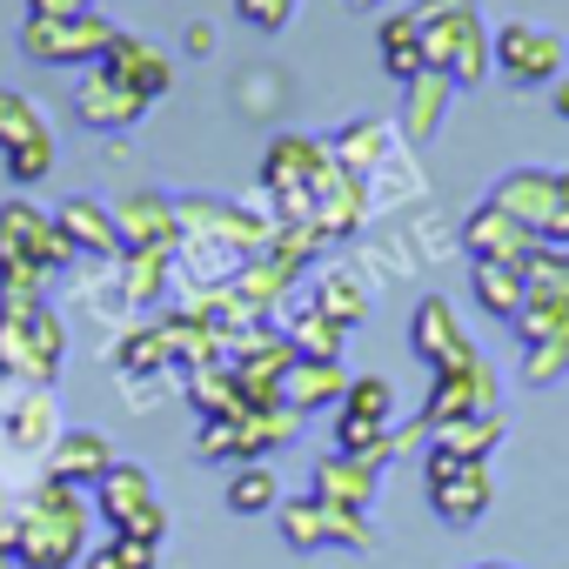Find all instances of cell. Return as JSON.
Masks as SVG:
<instances>
[{
  "label": "cell",
  "instance_id": "4316f807",
  "mask_svg": "<svg viewBox=\"0 0 569 569\" xmlns=\"http://www.w3.org/2000/svg\"><path fill=\"white\" fill-rule=\"evenodd\" d=\"M469 296L482 316L496 322H516L522 302H529V281H522V261H469Z\"/></svg>",
  "mask_w": 569,
  "mask_h": 569
},
{
  "label": "cell",
  "instance_id": "d6986e66",
  "mask_svg": "<svg viewBox=\"0 0 569 569\" xmlns=\"http://www.w3.org/2000/svg\"><path fill=\"white\" fill-rule=\"evenodd\" d=\"M54 221H61L74 261H121V228H114V208H108V201L74 194V201L54 208Z\"/></svg>",
  "mask_w": 569,
  "mask_h": 569
},
{
  "label": "cell",
  "instance_id": "8d00e7d4",
  "mask_svg": "<svg viewBox=\"0 0 569 569\" xmlns=\"http://www.w3.org/2000/svg\"><path fill=\"white\" fill-rule=\"evenodd\" d=\"M522 281H529V296H562L569 302V248H536L522 261Z\"/></svg>",
  "mask_w": 569,
  "mask_h": 569
},
{
  "label": "cell",
  "instance_id": "d6a6232c",
  "mask_svg": "<svg viewBox=\"0 0 569 569\" xmlns=\"http://www.w3.org/2000/svg\"><path fill=\"white\" fill-rule=\"evenodd\" d=\"M161 369H174L161 322H141V329H128V336L114 342V376H121V382H134V376H161Z\"/></svg>",
  "mask_w": 569,
  "mask_h": 569
},
{
  "label": "cell",
  "instance_id": "1f68e13d",
  "mask_svg": "<svg viewBox=\"0 0 569 569\" xmlns=\"http://www.w3.org/2000/svg\"><path fill=\"white\" fill-rule=\"evenodd\" d=\"M221 502H228L234 516H268V509H281V476H274V462H234Z\"/></svg>",
  "mask_w": 569,
  "mask_h": 569
},
{
  "label": "cell",
  "instance_id": "44dd1931",
  "mask_svg": "<svg viewBox=\"0 0 569 569\" xmlns=\"http://www.w3.org/2000/svg\"><path fill=\"white\" fill-rule=\"evenodd\" d=\"M309 496H322V502H336V509L369 516V509H376V496H382V469H376V462H362V456H322V462H316Z\"/></svg>",
  "mask_w": 569,
  "mask_h": 569
},
{
  "label": "cell",
  "instance_id": "836d02e7",
  "mask_svg": "<svg viewBox=\"0 0 569 569\" xmlns=\"http://www.w3.org/2000/svg\"><path fill=\"white\" fill-rule=\"evenodd\" d=\"M509 329H516L522 349H536V342H569V302H562V296H529Z\"/></svg>",
  "mask_w": 569,
  "mask_h": 569
},
{
  "label": "cell",
  "instance_id": "d590c367",
  "mask_svg": "<svg viewBox=\"0 0 569 569\" xmlns=\"http://www.w3.org/2000/svg\"><path fill=\"white\" fill-rule=\"evenodd\" d=\"M161 562V542H134V536H108L81 556V569H154Z\"/></svg>",
  "mask_w": 569,
  "mask_h": 569
},
{
  "label": "cell",
  "instance_id": "f546056e",
  "mask_svg": "<svg viewBox=\"0 0 569 569\" xmlns=\"http://www.w3.org/2000/svg\"><path fill=\"white\" fill-rule=\"evenodd\" d=\"M502 442H509V422H502V409H496V416H462V422H442V429H429V449H449V456H462V462H489Z\"/></svg>",
  "mask_w": 569,
  "mask_h": 569
},
{
  "label": "cell",
  "instance_id": "ee69618b",
  "mask_svg": "<svg viewBox=\"0 0 569 569\" xmlns=\"http://www.w3.org/2000/svg\"><path fill=\"white\" fill-rule=\"evenodd\" d=\"M94 0H28V14H81Z\"/></svg>",
  "mask_w": 569,
  "mask_h": 569
},
{
  "label": "cell",
  "instance_id": "7402d4cb",
  "mask_svg": "<svg viewBox=\"0 0 569 569\" xmlns=\"http://www.w3.org/2000/svg\"><path fill=\"white\" fill-rule=\"evenodd\" d=\"M449 101H456V81L449 74H436V68H422L409 88H402V141L409 148H429L436 134H442V121H449Z\"/></svg>",
  "mask_w": 569,
  "mask_h": 569
},
{
  "label": "cell",
  "instance_id": "f6af8a7d",
  "mask_svg": "<svg viewBox=\"0 0 569 569\" xmlns=\"http://www.w3.org/2000/svg\"><path fill=\"white\" fill-rule=\"evenodd\" d=\"M556 114L569 121V81H556Z\"/></svg>",
  "mask_w": 569,
  "mask_h": 569
},
{
  "label": "cell",
  "instance_id": "2e32d148",
  "mask_svg": "<svg viewBox=\"0 0 569 569\" xmlns=\"http://www.w3.org/2000/svg\"><path fill=\"white\" fill-rule=\"evenodd\" d=\"M456 241H462V254H469V261H529V254L542 248V241H536L522 221H509L496 201H476V208L462 214Z\"/></svg>",
  "mask_w": 569,
  "mask_h": 569
},
{
  "label": "cell",
  "instance_id": "9a60e30c",
  "mask_svg": "<svg viewBox=\"0 0 569 569\" xmlns=\"http://www.w3.org/2000/svg\"><path fill=\"white\" fill-rule=\"evenodd\" d=\"M148 114H154V108H148L134 88H121L108 68H88L81 88H74V121L94 128V134H128V128H141Z\"/></svg>",
  "mask_w": 569,
  "mask_h": 569
},
{
  "label": "cell",
  "instance_id": "7dc6e473",
  "mask_svg": "<svg viewBox=\"0 0 569 569\" xmlns=\"http://www.w3.org/2000/svg\"><path fill=\"white\" fill-rule=\"evenodd\" d=\"M476 569H509V562H476Z\"/></svg>",
  "mask_w": 569,
  "mask_h": 569
},
{
  "label": "cell",
  "instance_id": "6da1fadb",
  "mask_svg": "<svg viewBox=\"0 0 569 569\" xmlns=\"http://www.w3.org/2000/svg\"><path fill=\"white\" fill-rule=\"evenodd\" d=\"M174 268L188 281V296H208V289H228V281L274 241V214H254L241 201H208V194H188L174 201Z\"/></svg>",
  "mask_w": 569,
  "mask_h": 569
},
{
  "label": "cell",
  "instance_id": "d4e9b609",
  "mask_svg": "<svg viewBox=\"0 0 569 569\" xmlns=\"http://www.w3.org/2000/svg\"><path fill=\"white\" fill-rule=\"evenodd\" d=\"M342 389H349V369H342V362H309V356H296L289 376H281V409H296V416L342 409Z\"/></svg>",
  "mask_w": 569,
  "mask_h": 569
},
{
  "label": "cell",
  "instance_id": "f1b7e54d",
  "mask_svg": "<svg viewBox=\"0 0 569 569\" xmlns=\"http://www.w3.org/2000/svg\"><path fill=\"white\" fill-rule=\"evenodd\" d=\"M114 268H121L128 309H154V302L168 296V281H174V254H168V248H128Z\"/></svg>",
  "mask_w": 569,
  "mask_h": 569
},
{
  "label": "cell",
  "instance_id": "484cf974",
  "mask_svg": "<svg viewBox=\"0 0 569 569\" xmlns=\"http://www.w3.org/2000/svg\"><path fill=\"white\" fill-rule=\"evenodd\" d=\"M54 422H61L54 396H48V389H28L8 416H0V442H8L14 456H48V449H54V436H61Z\"/></svg>",
  "mask_w": 569,
  "mask_h": 569
},
{
  "label": "cell",
  "instance_id": "ffe728a7",
  "mask_svg": "<svg viewBox=\"0 0 569 569\" xmlns=\"http://www.w3.org/2000/svg\"><path fill=\"white\" fill-rule=\"evenodd\" d=\"M101 68H108V74H114L121 88H134V94H141L148 108H154V101H161V94L174 88V68H168V54H161L154 41L128 34V28L114 34V48H108V61H101Z\"/></svg>",
  "mask_w": 569,
  "mask_h": 569
},
{
  "label": "cell",
  "instance_id": "ab89813d",
  "mask_svg": "<svg viewBox=\"0 0 569 569\" xmlns=\"http://www.w3.org/2000/svg\"><path fill=\"white\" fill-rule=\"evenodd\" d=\"M234 14L254 28V34H281L296 21V0H234Z\"/></svg>",
  "mask_w": 569,
  "mask_h": 569
},
{
  "label": "cell",
  "instance_id": "5bb4252c",
  "mask_svg": "<svg viewBox=\"0 0 569 569\" xmlns=\"http://www.w3.org/2000/svg\"><path fill=\"white\" fill-rule=\"evenodd\" d=\"M302 296L329 316V322H342L349 336L369 322V309H376V281H369V268L362 261H322L309 281H302Z\"/></svg>",
  "mask_w": 569,
  "mask_h": 569
},
{
  "label": "cell",
  "instance_id": "8fae6325",
  "mask_svg": "<svg viewBox=\"0 0 569 569\" xmlns=\"http://www.w3.org/2000/svg\"><path fill=\"white\" fill-rule=\"evenodd\" d=\"M496 74L509 81V88H556L562 81V61H569V48H562V34L556 28H542V21H502L496 28Z\"/></svg>",
  "mask_w": 569,
  "mask_h": 569
},
{
  "label": "cell",
  "instance_id": "83f0119b",
  "mask_svg": "<svg viewBox=\"0 0 569 569\" xmlns=\"http://www.w3.org/2000/svg\"><path fill=\"white\" fill-rule=\"evenodd\" d=\"M376 68H382L396 88H409V81L429 68V54H422V28H416V8H402V14H389V21L376 28Z\"/></svg>",
  "mask_w": 569,
  "mask_h": 569
},
{
  "label": "cell",
  "instance_id": "f35d334b",
  "mask_svg": "<svg viewBox=\"0 0 569 569\" xmlns=\"http://www.w3.org/2000/svg\"><path fill=\"white\" fill-rule=\"evenodd\" d=\"M562 369H569V342H536V349H522V382H529V389L562 382Z\"/></svg>",
  "mask_w": 569,
  "mask_h": 569
},
{
  "label": "cell",
  "instance_id": "30bf717a",
  "mask_svg": "<svg viewBox=\"0 0 569 569\" xmlns=\"http://www.w3.org/2000/svg\"><path fill=\"white\" fill-rule=\"evenodd\" d=\"M329 161V141L322 134H274L268 154H261V188L274 201V221H309V188Z\"/></svg>",
  "mask_w": 569,
  "mask_h": 569
},
{
  "label": "cell",
  "instance_id": "52a82bcc",
  "mask_svg": "<svg viewBox=\"0 0 569 569\" xmlns=\"http://www.w3.org/2000/svg\"><path fill=\"white\" fill-rule=\"evenodd\" d=\"M94 516L108 522V536H134V542H168V502L154 489V476L141 462H114L94 482Z\"/></svg>",
  "mask_w": 569,
  "mask_h": 569
},
{
  "label": "cell",
  "instance_id": "e575fe53",
  "mask_svg": "<svg viewBox=\"0 0 569 569\" xmlns=\"http://www.w3.org/2000/svg\"><path fill=\"white\" fill-rule=\"evenodd\" d=\"M336 416H356V422H396V382H389V376H349Z\"/></svg>",
  "mask_w": 569,
  "mask_h": 569
},
{
  "label": "cell",
  "instance_id": "7c38bea8",
  "mask_svg": "<svg viewBox=\"0 0 569 569\" xmlns=\"http://www.w3.org/2000/svg\"><path fill=\"white\" fill-rule=\"evenodd\" d=\"M496 409H502V382H496L489 356H476V362H462V369H436V376H429V396H422V409H416V429L429 436V429H442V422L496 416Z\"/></svg>",
  "mask_w": 569,
  "mask_h": 569
},
{
  "label": "cell",
  "instance_id": "3957f363",
  "mask_svg": "<svg viewBox=\"0 0 569 569\" xmlns=\"http://www.w3.org/2000/svg\"><path fill=\"white\" fill-rule=\"evenodd\" d=\"M74 261L61 221L14 194V201H0V296H48V281Z\"/></svg>",
  "mask_w": 569,
  "mask_h": 569
},
{
  "label": "cell",
  "instance_id": "cb8c5ba5",
  "mask_svg": "<svg viewBox=\"0 0 569 569\" xmlns=\"http://www.w3.org/2000/svg\"><path fill=\"white\" fill-rule=\"evenodd\" d=\"M114 228H121V254L128 248H168L174 254V201L168 194H154V188H141V194H128L121 208H114Z\"/></svg>",
  "mask_w": 569,
  "mask_h": 569
},
{
  "label": "cell",
  "instance_id": "9c48e42d",
  "mask_svg": "<svg viewBox=\"0 0 569 569\" xmlns=\"http://www.w3.org/2000/svg\"><path fill=\"white\" fill-rule=\"evenodd\" d=\"M422 489H429V509L449 522V529H476L496 502V469L489 462H462L449 449H422Z\"/></svg>",
  "mask_w": 569,
  "mask_h": 569
},
{
  "label": "cell",
  "instance_id": "8992f818",
  "mask_svg": "<svg viewBox=\"0 0 569 569\" xmlns=\"http://www.w3.org/2000/svg\"><path fill=\"white\" fill-rule=\"evenodd\" d=\"M114 21L101 8H81V14H28L14 48L34 61V68H101L108 48H114Z\"/></svg>",
  "mask_w": 569,
  "mask_h": 569
},
{
  "label": "cell",
  "instance_id": "c3c4849f",
  "mask_svg": "<svg viewBox=\"0 0 569 569\" xmlns=\"http://www.w3.org/2000/svg\"><path fill=\"white\" fill-rule=\"evenodd\" d=\"M0 569H8V549H0Z\"/></svg>",
  "mask_w": 569,
  "mask_h": 569
},
{
  "label": "cell",
  "instance_id": "4fadbf2b",
  "mask_svg": "<svg viewBox=\"0 0 569 569\" xmlns=\"http://www.w3.org/2000/svg\"><path fill=\"white\" fill-rule=\"evenodd\" d=\"M409 349L422 356L429 376H436V369H462V362L482 356L476 336L462 329V316H456L449 296H422V302H416V316H409Z\"/></svg>",
  "mask_w": 569,
  "mask_h": 569
},
{
  "label": "cell",
  "instance_id": "bcb514c9",
  "mask_svg": "<svg viewBox=\"0 0 569 569\" xmlns=\"http://www.w3.org/2000/svg\"><path fill=\"white\" fill-rule=\"evenodd\" d=\"M349 8H382V0H349Z\"/></svg>",
  "mask_w": 569,
  "mask_h": 569
},
{
  "label": "cell",
  "instance_id": "b9f144b4",
  "mask_svg": "<svg viewBox=\"0 0 569 569\" xmlns=\"http://www.w3.org/2000/svg\"><path fill=\"white\" fill-rule=\"evenodd\" d=\"M542 248H569V168H556V201L542 221Z\"/></svg>",
  "mask_w": 569,
  "mask_h": 569
},
{
  "label": "cell",
  "instance_id": "e0dca14e",
  "mask_svg": "<svg viewBox=\"0 0 569 569\" xmlns=\"http://www.w3.org/2000/svg\"><path fill=\"white\" fill-rule=\"evenodd\" d=\"M329 154H336L349 174L376 181L389 161H402V154H409V141H402V128H396V121H369V114H362V121H349V128H336V134H329Z\"/></svg>",
  "mask_w": 569,
  "mask_h": 569
},
{
  "label": "cell",
  "instance_id": "603a6c76",
  "mask_svg": "<svg viewBox=\"0 0 569 569\" xmlns=\"http://www.w3.org/2000/svg\"><path fill=\"white\" fill-rule=\"evenodd\" d=\"M482 201H496L509 221H522L542 241V221H549V201H556V168H509Z\"/></svg>",
  "mask_w": 569,
  "mask_h": 569
},
{
  "label": "cell",
  "instance_id": "74e56055",
  "mask_svg": "<svg viewBox=\"0 0 569 569\" xmlns=\"http://www.w3.org/2000/svg\"><path fill=\"white\" fill-rule=\"evenodd\" d=\"M54 141H34V148H14V154H0V168H8V181L14 188H34V181H48L54 174Z\"/></svg>",
  "mask_w": 569,
  "mask_h": 569
},
{
  "label": "cell",
  "instance_id": "60d3db41",
  "mask_svg": "<svg viewBox=\"0 0 569 569\" xmlns=\"http://www.w3.org/2000/svg\"><path fill=\"white\" fill-rule=\"evenodd\" d=\"M194 456H201V462H214V456H234V462H241V429H234V416L201 422V429H194Z\"/></svg>",
  "mask_w": 569,
  "mask_h": 569
},
{
  "label": "cell",
  "instance_id": "7bdbcfd3",
  "mask_svg": "<svg viewBox=\"0 0 569 569\" xmlns=\"http://www.w3.org/2000/svg\"><path fill=\"white\" fill-rule=\"evenodd\" d=\"M181 41H188V54H214V48H221L208 21H188V34H181Z\"/></svg>",
  "mask_w": 569,
  "mask_h": 569
},
{
  "label": "cell",
  "instance_id": "7a4b0ae2",
  "mask_svg": "<svg viewBox=\"0 0 569 569\" xmlns=\"http://www.w3.org/2000/svg\"><path fill=\"white\" fill-rule=\"evenodd\" d=\"M88 522H94L88 489L41 476L14 509V562L21 569H74L88 556Z\"/></svg>",
  "mask_w": 569,
  "mask_h": 569
},
{
  "label": "cell",
  "instance_id": "ac0fdd59",
  "mask_svg": "<svg viewBox=\"0 0 569 569\" xmlns=\"http://www.w3.org/2000/svg\"><path fill=\"white\" fill-rule=\"evenodd\" d=\"M114 462H121V456H114V442H108L101 429H88V422L61 429V436H54V449H48V476H54V482H68V489H94Z\"/></svg>",
  "mask_w": 569,
  "mask_h": 569
},
{
  "label": "cell",
  "instance_id": "5b68a950",
  "mask_svg": "<svg viewBox=\"0 0 569 569\" xmlns=\"http://www.w3.org/2000/svg\"><path fill=\"white\" fill-rule=\"evenodd\" d=\"M0 362L28 389H48L68 362V322L48 309V296H0Z\"/></svg>",
  "mask_w": 569,
  "mask_h": 569
},
{
  "label": "cell",
  "instance_id": "277c9868",
  "mask_svg": "<svg viewBox=\"0 0 569 569\" xmlns=\"http://www.w3.org/2000/svg\"><path fill=\"white\" fill-rule=\"evenodd\" d=\"M416 28H422L429 68L449 74L456 94H462V88H482V81L496 74V54H489V48H496V28L482 21L476 0H416Z\"/></svg>",
  "mask_w": 569,
  "mask_h": 569
},
{
  "label": "cell",
  "instance_id": "ba28073f",
  "mask_svg": "<svg viewBox=\"0 0 569 569\" xmlns=\"http://www.w3.org/2000/svg\"><path fill=\"white\" fill-rule=\"evenodd\" d=\"M274 529H281V542L289 549H356V556H369L376 549V529H369V516H356V509H336V502H322V496H281V509H274Z\"/></svg>",
  "mask_w": 569,
  "mask_h": 569
},
{
  "label": "cell",
  "instance_id": "4dcf8cb0",
  "mask_svg": "<svg viewBox=\"0 0 569 569\" xmlns=\"http://www.w3.org/2000/svg\"><path fill=\"white\" fill-rule=\"evenodd\" d=\"M34 141H54V121L41 114V101L28 88H0V154L34 148Z\"/></svg>",
  "mask_w": 569,
  "mask_h": 569
}]
</instances>
